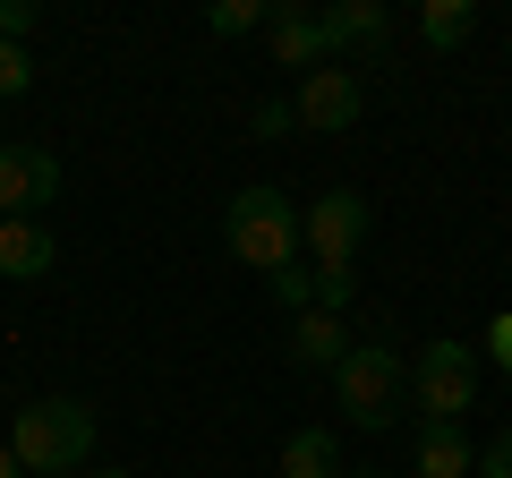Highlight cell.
<instances>
[{
	"label": "cell",
	"mask_w": 512,
	"mask_h": 478,
	"mask_svg": "<svg viewBox=\"0 0 512 478\" xmlns=\"http://www.w3.org/2000/svg\"><path fill=\"white\" fill-rule=\"evenodd\" d=\"M410 402H419V419H470L478 402V350L470 342H419V359H410Z\"/></svg>",
	"instance_id": "277c9868"
},
{
	"label": "cell",
	"mask_w": 512,
	"mask_h": 478,
	"mask_svg": "<svg viewBox=\"0 0 512 478\" xmlns=\"http://www.w3.org/2000/svg\"><path fill=\"white\" fill-rule=\"evenodd\" d=\"M52 257H60L52 222H26V214L0 222V274H9V282H43V274H52Z\"/></svg>",
	"instance_id": "8fae6325"
},
{
	"label": "cell",
	"mask_w": 512,
	"mask_h": 478,
	"mask_svg": "<svg viewBox=\"0 0 512 478\" xmlns=\"http://www.w3.org/2000/svg\"><path fill=\"white\" fill-rule=\"evenodd\" d=\"M478 478H512V427H495V436L478 444Z\"/></svg>",
	"instance_id": "d6986e66"
},
{
	"label": "cell",
	"mask_w": 512,
	"mask_h": 478,
	"mask_svg": "<svg viewBox=\"0 0 512 478\" xmlns=\"http://www.w3.org/2000/svg\"><path fill=\"white\" fill-rule=\"evenodd\" d=\"M52 197H60V154L35 146V137H9V146H0V222H9V214L43 222Z\"/></svg>",
	"instance_id": "8992f818"
},
{
	"label": "cell",
	"mask_w": 512,
	"mask_h": 478,
	"mask_svg": "<svg viewBox=\"0 0 512 478\" xmlns=\"http://www.w3.org/2000/svg\"><path fill=\"white\" fill-rule=\"evenodd\" d=\"M9 453L26 461V478H69L94 461V410L77 393H43L9 419Z\"/></svg>",
	"instance_id": "6da1fadb"
},
{
	"label": "cell",
	"mask_w": 512,
	"mask_h": 478,
	"mask_svg": "<svg viewBox=\"0 0 512 478\" xmlns=\"http://www.w3.org/2000/svg\"><path fill=\"white\" fill-rule=\"evenodd\" d=\"M282 129H299V111L282 103V94H265V103H256V137H282Z\"/></svg>",
	"instance_id": "44dd1931"
},
{
	"label": "cell",
	"mask_w": 512,
	"mask_h": 478,
	"mask_svg": "<svg viewBox=\"0 0 512 478\" xmlns=\"http://www.w3.org/2000/svg\"><path fill=\"white\" fill-rule=\"evenodd\" d=\"M333 402H342L350 427L384 436V427L402 419V402H410V359L393 342H350V359L333 368Z\"/></svg>",
	"instance_id": "7a4b0ae2"
},
{
	"label": "cell",
	"mask_w": 512,
	"mask_h": 478,
	"mask_svg": "<svg viewBox=\"0 0 512 478\" xmlns=\"http://www.w3.org/2000/svg\"><path fill=\"white\" fill-rule=\"evenodd\" d=\"M487 359H495V368L512 376V308H504V316H495V325H487Z\"/></svg>",
	"instance_id": "7402d4cb"
},
{
	"label": "cell",
	"mask_w": 512,
	"mask_h": 478,
	"mask_svg": "<svg viewBox=\"0 0 512 478\" xmlns=\"http://www.w3.org/2000/svg\"><path fill=\"white\" fill-rule=\"evenodd\" d=\"M0 478H26V461L9 453V436H0Z\"/></svg>",
	"instance_id": "603a6c76"
},
{
	"label": "cell",
	"mask_w": 512,
	"mask_h": 478,
	"mask_svg": "<svg viewBox=\"0 0 512 478\" xmlns=\"http://www.w3.org/2000/svg\"><path fill=\"white\" fill-rule=\"evenodd\" d=\"M282 478H342V436L333 427H291L282 436Z\"/></svg>",
	"instance_id": "4fadbf2b"
},
{
	"label": "cell",
	"mask_w": 512,
	"mask_h": 478,
	"mask_svg": "<svg viewBox=\"0 0 512 478\" xmlns=\"http://www.w3.org/2000/svg\"><path fill=\"white\" fill-rule=\"evenodd\" d=\"M0 94H9V103L35 94V52H26V43H0Z\"/></svg>",
	"instance_id": "ac0fdd59"
},
{
	"label": "cell",
	"mask_w": 512,
	"mask_h": 478,
	"mask_svg": "<svg viewBox=\"0 0 512 478\" xmlns=\"http://www.w3.org/2000/svg\"><path fill=\"white\" fill-rule=\"evenodd\" d=\"M35 18H43L35 0H0V43H26V35H35Z\"/></svg>",
	"instance_id": "ffe728a7"
},
{
	"label": "cell",
	"mask_w": 512,
	"mask_h": 478,
	"mask_svg": "<svg viewBox=\"0 0 512 478\" xmlns=\"http://www.w3.org/2000/svg\"><path fill=\"white\" fill-rule=\"evenodd\" d=\"M350 299H359V274H350V265H316V308L342 316Z\"/></svg>",
	"instance_id": "2e32d148"
},
{
	"label": "cell",
	"mask_w": 512,
	"mask_h": 478,
	"mask_svg": "<svg viewBox=\"0 0 512 478\" xmlns=\"http://www.w3.org/2000/svg\"><path fill=\"white\" fill-rule=\"evenodd\" d=\"M316 26H325V60H384L393 52V9L384 0H333V9H316Z\"/></svg>",
	"instance_id": "ba28073f"
},
{
	"label": "cell",
	"mask_w": 512,
	"mask_h": 478,
	"mask_svg": "<svg viewBox=\"0 0 512 478\" xmlns=\"http://www.w3.org/2000/svg\"><path fill=\"white\" fill-rule=\"evenodd\" d=\"M265 52H274V69H325V26H316V9H299V0H274V18H265Z\"/></svg>",
	"instance_id": "30bf717a"
},
{
	"label": "cell",
	"mask_w": 512,
	"mask_h": 478,
	"mask_svg": "<svg viewBox=\"0 0 512 478\" xmlns=\"http://www.w3.org/2000/svg\"><path fill=\"white\" fill-rule=\"evenodd\" d=\"M419 35H427V52H461V43L478 35V0H427Z\"/></svg>",
	"instance_id": "5bb4252c"
},
{
	"label": "cell",
	"mask_w": 512,
	"mask_h": 478,
	"mask_svg": "<svg viewBox=\"0 0 512 478\" xmlns=\"http://www.w3.org/2000/svg\"><path fill=\"white\" fill-rule=\"evenodd\" d=\"M274 299H282L291 316H308V308H316V265H282V274H274Z\"/></svg>",
	"instance_id": "e0dca14e"
},
{
	"label": "cell",
	"mask_w": 512,
	"mask_h": 478,
	"mask_svg": "<svg viewBox=\"0 0 512 478\" xmlns=\"http://www.w3.org/2000/svg\"><path fill=\"white\" fill-rule=\"evenodd\" d=\"M265 18H274V0H214V9H205V26H214L222 43H239V35H265Z\"/></svg>",
	"instance_id": "9a60e30c"
},
{
	"label": "cell",
	"mask_w": 512,
	"mask_h": 478,
	"mask_svg": "<svg viewBox=\"0 0 512 478\" xmlns=\"http://www.w3.org/2000/svg\"><path fill=\"white\" fill-rule=\"evenodd\" d=\"M410 461L419 478H478V444L453 419H410Z\"/></svg>",
	"instance_id": "9c48e42d"
},
{
	"label": "cell",
	"mask_w": 512,
	"mask_h": 478,
	"mask_svg": "<svg viewBox=\"0 0 512 478\" xmlns=\"http://www.w3.org/2000/svg\"><path fill=\"white\" fill-rule=\"evenodd\" d=\"M291 111H299V129H316V137H342L350 120L367 111V86H359V69H342V60H325V69H308V77H299Z\"/></svg>",
	"instance_id": "52a82bcc"
},
{
	"label": "cell",
	"mask_w": 512,
	"mask_h": 478,
	"mask_svg": "<svg viewBox=\"0 0 512 478\" xmlns=\"http://www.w3.org/2000/svg\"><path fill=\"white\" fill-rule=\"evenodd\" d=\"M342 359H350V333H342V316H325V308L291 316V368H308V376H333Z\"/></svg>",
	"instance_id": "7c38bea8"
},
{
	"label": "cell",
	"mask_w": 512,
	"mask_h": 478,
	"mask_svg": "<svg viewBox=\"0 0 512 478\" xmlns=\"http://www.w3.org/2000/svg\"><path fill=\"white\" fill-rule=\"evenodd\" d=\"M299 248L316 265H350L367 248V197L359 188H325V197L299 205Z\"/></svg>",
	"instance_id": "5b68a950"
},
{
	"label": "cell",
	"mask_w": 512,
	"mask_h": 478,
	"mask_svg": "<svg viewBox=\"0 0 512 478\" xmlns=\"http://www.w3.org/2000/svg\"><path fill=\"white\" fill-rule=\"evenodd\" d=\"M94 478H137V470H94Z\"/></svg>",
	"instance_id": "cb8c5ba5"
},
{
	"label": "cell",
	"mask_w": 512,
	"mask_h": 478,
	"mask_svg": "<svg viewBox=\"0 0 512 478\" xmlns=\"http://www.w3.org/2000/svg\"><path fill=\"white\" fill-rule=\"evenodd\" d=\"M222 239H231L239 265H256V274L274 282L282 265H299V205L282 188H239L231 214H222Z\"/></svg>",
	"instance_id": "3957f363"
}]
</instances>
